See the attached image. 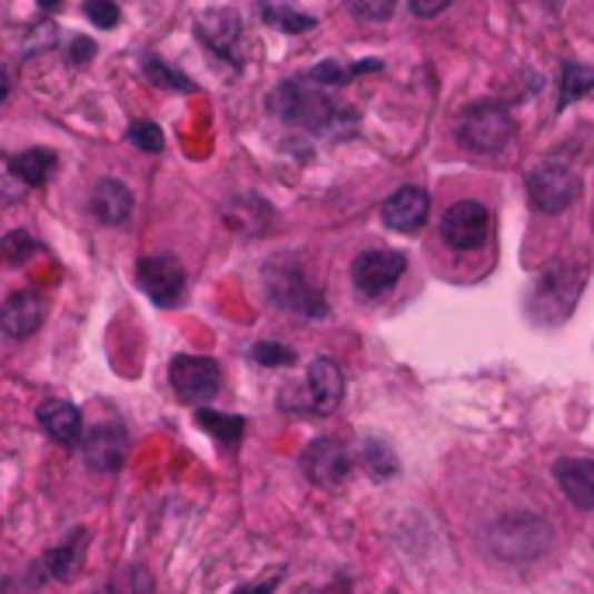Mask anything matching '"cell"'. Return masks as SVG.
<instances>
[{"mask_svg":"<svg viewBox=\"0 0 594 594\" xmlns=\"http://www.w3.org/2000/svg\"><path fill=\"white\" fill-rule=\"evenodd\" d=\"M487 550L504 560V563H528L535 556H543L553 543V528L550 522H543L539 515H504L497 522H491L487 535H484Z\"/></svg>","mask_w":594,"mask_h":594,"instance_id":"cell-1","label":"cell"},{"mask_svg":"<svg viewBox=\"0 0 594 594\" xmlns=\"http://www.w3.org/2000/svg\"><path fill=\"white\" fill-rule=\"evenodd\" d=\"M463 147L473 154H494L507 147V139L515 136V122L501 105H473L463 111V119L456 126Z\"/></svg>","mask_w":594,"mask_h":594,"instance_id":"cell-2","label":"cell"},{"mask_svg":"<svg viewBox=\"0 0 594 594\" xmlns=\"http://www.w3.org/2000/svg\"><path fill=\"white\" fill-rule=\"evenodd\" d=\"M581 195V178L567 164H539L528 175V202L539 212H563Z\"/></svg>","mask_w":594,"mask_h":594,"instance_id":"cell-3","label":"cell"},{"mask_svg":"<svg viewBox=\"0 0 594 594\" xmlns=\"http://www.w3.org/2000/svg\"><path fill=\"white\" fill-rule=\"evenodd\" d=\"M222 373L206 355H178L171 362V386L185 404H206L219 393Z\"/></svg>","mask_w":594,"mask_h":594,"instance_id":"cell-4","label":"cell"},{"mask_svg":"<svg viewBox=\"0 0 594 594\" xmlns=\"http://www.w3.org/2000/svg\"><path fill=\"white\" fill-rule=\"evenodd\" d=\"M136 281L157 306H178L185 296V268L171 254H150L136 265Z\"/></svg>","mask_w":594,"mask_h":594,"instance_id":"cell-5","label":"cell"},{"mask_svg":"<svg viewBox=\"0 0 594 594\" xmlns=\"http://www.w3.org/2000/svg\"><path fill=\"white\" fill-rule=\"evenodd\" d=\"M404 268H407V258L400 250H365L352 265L355 289L362 296H383L400 281Z\"/></svg>","mask_w":594,"mask_h":594,"instance_id":"cell-6","label":"cell"},{"mask_svg":"<svg viewBox=\"0 0 594 594\" xmlns=\"http://www.w3.org/2000/svg\"><path fill=\"white\" fill-rule=\"evenodd\" d=\"M491 234V212L479 202H456L442 219V237L452 250H476Z\"/></svg>","mask_w":594,"mask_h":594,"instance_id":"cell-7","label":"cell"},{"mask_svg":"<svg viewBox=\"0 0 594 594\" xmlns=\"http://www.w3.org/2000/svg\"><path fill=\"white\" fill-rule=\"evenodd\" d=\"M303 469L306 476L314 479L317 487H341L348 473H352V456H348V448L341 442H334V438H317L314 445H309L303 452Z\"/></svg>","mask_w":594,"mask_h":594,"instance_id":"cell-8","label":"cell"},{"mask_svg":"<svg viewBox=\"0 0 594 594\" xmlns=\"http://www.w3.org/2000/svg\"><path fill=\"white\" fill-rule=\"evenodd\" d=\"M126 432L119 424H98L88 435H83V445H80V456L91 469H101V473H111L126 463Z\"/></svg>","mask_w":594,"mask_h":594,"instance_id":"cell-9","label":"cell"},{"mask_svg":"<svg viewBox=\"0 0 594 594\" xmlns=\"http://www.w3.org/2000/svg\"><path fill=\"white\" fill-rule=\"evenodd\" d=\"M553 476H556V487L563 491V497H567L574 507L594 512V459H584V456L556 459Z\"/></svg>","mask_w":594,"mask_h":594,"instance_id":"cell-10","label":"cell"},{"mask_svg":"<svg viewBox=\"0 0 594 594\" xmlns=\"http://www.w3.org/2000/svg\"><path fill=\"white\" fill-rule=\"evenodd\" d=\"M432 202L420 188H400L396 195L386 198L383 206V222L396 234H417L424 222H428Z\"/></svg>","mask_w":594,"mask_h":594,"instance_id":"cell-11","label":"cell"},{"mask_svg":"<svg viewBox=\"0 0 594 594\" xmlns=\"http://www.w3.org/2000/svg\"><path fill=\"white\" fill-rule=\"evenodd\" d=\"M46 320V303L39 293H14L4 309H0V327H4L8 337H14V341H24V337H32Z\"/></svg>","mask_w":594,"mask_h":594,"instance_id":"cell-12","label":"cell"},{"mask_svg":"<svg viewBox=\"0 0 594 594\" xmlns=\"http://www.w3.org/2000/svg\"><path fill=\"white\" fill-rule=\"evenodd\" d=\"M306 393H309V404H314V410L330 414L337 404L345 400L341 369H337L330 358H317L314 365H309V373H306Z\"/></svg>","mask_w":594,"mask_h":594,"instance_id":"cell-13","label":"cell"},{"mask_svg":"<svg viewBox=\"0 0 594 594\" xmlns=\"http://www.w3.org/2000/svg\"><path fill=\"white\" fill-rule=\"evenodd\" d=\"M39 424L49 438H56L60 445H77L80 432H83V417L73 404L67 400H46L39 407Z\"/></svg>","mask_w":594,"mask_h":594,"instance_id":"cell-14","label":"cell"},{"mask_svg":"<svg viewBox=\"0 0 594 594\" xmlns=\"http://www.w3.org/2000/svg\"><path fill=\"white\" fill-rule=\"evenodd\" d=\"M91 212L105 222V226H119L129 219L132 212V191L116 181V178H105L95 185V195H91Z\"/></svg>","mask_w":594,"mask_h":594,"instance_id":"cell-15","label":"cell"},{"mask_svg":"<svg viewBox=\"0 0 594 594\" xmlns=\"http://www.w3.org/2000/svg\"><path fill=\"white\" fill-rule=\"evenodd\" d=\"M83 553H88V532L77 528L67 543H60L46 556V567H49V574L56 581H73V574L80 571V563H83Z\"/></svg>","mask_w":594,"mask_h":594,"instance_id":"cell-16","label":"cell"},{"mask_svg":"<svg viewBox=\"0 0 594 594\" xmlns=\"http://www.w3.org/2000/svg\"><path fill=\"white\" fill-rule=\"evenodd\" d=\"M52 171H56V154H52V150H42V147L28 150V154H18V157L11 160V175L21 178L24 185H32V188L46 185V181L52 178Z\"/></svg>","mask_w":594,"mask_h":594,"instance_id":"cell-17","label":"cell"},{"mask_svg":"<svg viewBox=\"0 0 594 594\" xmlns=\"http://www.w3.org/2000/svg\"><path fill=\"white\" fill-rule=\"evenodd\" d=\"M195 417H198V424L216 438V442H222V445H237L240 438H244V417H230V414H216V410H195Z\"/></svg>","mask_w":594,"mask_h":594,"instance_id":"cell-18","label":"cell"},{"mask_svg":"<svg viewBox=\"0 0 594 594\" xmlns=\"http://www.w3.org/2000/svg\"><path fill=\"white\" fill-rule=\"evenodd\" d=\"M362 463L376 479H389L396 469H400V463H396V456H393V448L386 442H379V438H369L362 445Z\"/></svg>","mask_w":594,"mask_h":594,"instance_id":"cell-19","label":"cell"},{"mask_svg":"<svg viewBox=\"0 0 594 594\" xmlns=\"http://www.w3.org/2000/svg\"><path fill=\"white\" fill-rule=\"evenodd\" d=\"M261 8H265V18L278 28H286V32H309V28H314V18L296 14L286 4H275V0H261Z\"/></svg>","mask_w":594,"mask_h":594,"instance_id":"cell-20","label":"cell"},{"mask_svg":"<svg viewBox=\"0 0 594 594\" xmlns=\"http://www.w3.org/2000/svg\"><path fill=\"white\" fill-rule=\"evenodd\" d=\"M345 8L365 21H386L396 8V0H345Z\"/></svg>","mask_w":594,"mask_h":594,"instance_id":"cell-21","label":"cell"},{"mask_svg":"<svg viewBox=\"0 0 594 594\" xmlns=\"http://www.w3.org/2000/svg\"><path fill=\"white\" fill-rule=\"evenodd\" d=\"M0 247H4L8 265H24V261L39 250V244H36L32 237H28V234H8Z\"/></svg>","mask_w":594,"mask_h":594,"instance_id":"cell-22","label":"cell"},{"mask_svg":"<svg viewBox=\"0 0 594 594\" xmlns=\"http://www.w3.org/2000/svg\"><path fill=\"white\" fill-rule=\"evenodd\" d=\"M129 139H132V147L147 150V154H160V150H164V132H160L154 122L132 126V129H129Z\"/></svg>","mask_w":594,"mask_h":594,"instance_id":"cell-23","label":"cell"},{"mask_svg":"<svg viewBox=\"0 0 594 594\" xmlns=\"http://www.w3.org/2000/svg\"><path fill=\"white\" fill-rule=\"evenodd\" d=\"M83 14L98 28H116L119 24V8L111 0H83Z\"/></svg>","mask_w":594,"mask_h":594,"instance_id":"cell-24","label":"cell"},{"mask_svg":"<svg viewBox=\"0 0 594 594\" xmlns=\"http://www.w3.org/2000/svg\"><path fill=\"white\" fill-rule=\"evenodd\" d=\"M591 88H594V70L571 63L567 67V88H563V101H571V98H577V95H584Z\"/></svg>","mask_w":594,"mask_h":594,"instance_id":"cell-25","label":"cell"},{"mask_svg":"<svg viewBox=\"0 0 594 594\" xmlns=\"http://www.w3.org/2000/svg\"><path fill=\"white\" fill-rule=\"evenodd\" d=\"M147 73H150V80H157V83H160V88L191 91L188 77H181V73H175V70H167V67H160V60H147Z\"/></svg>","mask_w":594,"mask_h":594,"instance_id":"cell-26","label":"cell"},{"mask_svg":"<svg viewBox=\"0 0 594 594\" xmlns=\"http://www.w3.org/2000/svg\"><path fill=\"white\" fill-rule=\"evenodd\" d=\"M254 358H258L261 365H293L296 362V355L281 345H258L254 348Z\"/></svg>","mask_w":594,"mask_h":594,"instance_id":"cell-27","label":"cell"},{"mask_svg":"<svg viewBox=\"0 0 594 594\" xmlns=\"http://www.w3.org/2000/svg\"><path fill=\"white\" fill-rule=\"evenodd\" d=\"M448 4H452V0H410V11H414L417 18H435V14H442Z\"/></svg>","mask_w":594,"mask_h":594,"instance_id":"cell-28","label":"cell"},{"mask_svg":"<svg viewBox=\"0 0 594 594\" xmlns=\"http://www.w3.org/2000/svg\"><path fill=\"white\" fill-rule=\"evenodd\" d=\"M95 42L91 39H73V63H91Z\"/></svg>","mask_w":594,"mask_h":594,"instance_id":"cell-29","label":"cell"},{"mask_svg":"<svg viewBox=\"0 0 594 594\" xmlns=\"http://www.w3.org/2000/svg\"><path fill=\"white\" fill-rule=\"evenodd\" d=\"M56 4H60V0H42V8H56Z\"/></svg>","mask_w":594,"mask_h":594,"instance_id":"cell-30","label":"cell"},{"mask_svg":"<svg viewBox=\"0 0 594 594\" xmlns=\"http://www.w3.org/2000/svg\"><path fill=\"white\" fill-rule=\"evenodd\" d=\"M98 594H119L116 587H105V591H98Z\"/></svg>","mask_w":594,"mask_h":594,"instance_id":"cell-31","label":"cell"},{"mask_svg":"<svg viewBox=\"0 0 594 594\" xmlns=\"http://www.w3.org/2000/svg\"><path fill=\"white\" fill-rule=\"evenodd\" d=\"M543 4H550V8H556V4H560V0H543Z\"/></svg>","mask_w":594,"mask_h":594,"instance_id":"cell-32","label":"cell"},{"mask_svg":"<svg viewBox=\"0 0 594 594\" xmlns=\"http://www.w3.org/2000/svg\"><path fill=\"white\" fill-rule=\"evenodd\" d=\"M237 594H247V587H240V591H237Z\"/></svg>","mask_w":594,"mask_h":594,"instance_id":"cell-33","label":"cell"}]
</instances>
